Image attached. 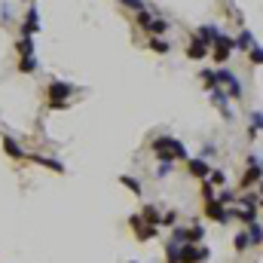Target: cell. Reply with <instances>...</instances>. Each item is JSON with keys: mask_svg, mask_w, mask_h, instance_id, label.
<instances>
[{"mask_svg": "<svg viewBox=\"0 0 263 263\" xmlns=\"http://www.w3.org/2000/svg\"><path fill=\"white\" fill-rule=\"evenodd\" d=\"M187 171H190L193 178H208V174H211V165H208L205 159H193V156H190V159H187Z\"/></svg>", "mask_w": 263, "mask_h": 263, "instance_id": "cell-12", "label": "cell"}, {"mask_svg": "<svg viewBox=\"0 0 263 263\" xmlns=\"http://www.w3.org/2000/svg\"><path fill=\"white\" fill-rule=\"evenodd\" d=\"M135 19H138V25L147 31L150 28V22H153V16H150V10H141V13H135Z\"/></svg>", "mask_w": 263, "mask_h": 263, "instance_id": "cell-21", "label": "cell"}, {"mask_svg": "<svg viewBox=\"0 0 263 263\" xmlns=\"http://www.w3.org/2000/svg\"><path fill=\"white\" fill-rule=\"evenodd\" d=\"M205 217H211L214 223H227L230 220V211L223 208L220 199H205Z\"/></svg>", "mask_w": 263, "mask_h": 263, "instance_id": "cell-6", "label": "cell"}, {"mask_svg": "<svg viewBox=\"0 0 263 263\" xmlns=\"http://www.w3.org/2000/svg\"><path fill=\"white\" fill-rule=\"evenodd\" d=\"M254 46V37H251V31H242L239 37H233V49H251Z\"/></svg>", "mask_w": 263, "mask_h": 263, "instance_id": "cell-16", "label": "cell"}, {"mask_svg": "<svg viewBox=\"0 0 263 263\" xmlns=\"http://www.w3.org/2000/svg\"><path fill=\"white\" fill-rule=\"evenodd\" d=\"M70 95H73V83L52 80L46 86V107L49 110H64V107H70Z\"/></svg>", "mask_w": 263, "mask_h": 263, "instance_id": "cell-2", "label": "cell"}, {"mask_svg": "<svg viewBox=\"0 0 263 263\" xmlns=\"http://www.w3.org/2000/svg\"><path fill=\"white\" fill-rule=\"evenodd\" d=\"M260 178H263V168H260V165H251V168L245 171V178H242L239 184H242V187H254V184H257Z\"/></svg>", "mask_w": 263, "mask_h": 263, "instance_id": "cell-15", "label": "cell"}, {"mask_svg": "<svg viewBox=\"0 0 263 263\" xmlns=\"http://www.w3.org/2000/svg\"><path fill=\"white\" fill-rule=\"evenodd\" d=\"M16 52H19V58L34 55V37H19V40H16Z\"/></svg>", "mask_w": 263, "mask_h": 263, "instance_id": "cell-13", "label": "cell"}, {"mask_svg": "<svg viewBox=\"0 0 263 263\" xmlns=\"http://www.w3.org/2000/svg\"><path fill=\"white\" fill-rule=\"evenodd\" d=\"M153 153H156V159L159 162H187L190 159V153H187V147L178 141V138H171V135H159V138H153Z\"/></svg>", "mask_w": 263, "mask_h": 263, "instance_id": "cell-1", "label": "cell"}, {"mask_svg": "<svg viewBox=\"0 0 263 263\" xmlns=\"http://www.w3.org/2000/svg\"><path fill=\"white\" fill-rule=\"evenodd\" d=\"M260 193H263V178H260Z\"/></svg>", "mask_w": 263, "mask_h": 263, "instance_id": "cell-28", "label": "cell"}, {"mask_svg": "<svg viewBox=\"0 0 263 263\" xmlns=\"http://www.w3.org/2000/svg\"><path fill=\"white\" fill-rule=\"evenodd\" d=\"M147 34H150V37L168 34V22H165V19H153V22H150V28H147Z\"/></svg>", "mask_w": 263, "mask_h": 263, "instance_id": "cell-18", "label": "cell"}, {"mask_svg": "<svg viewBox=\"0 0 263 263\" xmlns=\"http://www.w3.org/2000/svg\"><path fill=\"white\" fill-rule=\"evenodd\" d=\"M28 159H31L34 165H43V168H52V171L64 174V162H58V159H52V156H46V153H28Z\"/></svg>", "mask_w": 263, "mask_h": 263, "instance_id": "cell-8", "label": "cell"}, {"mask_svg": "<svg viewBox=\"0 0 263 263\" xmlns=\"http://www.w3.org/2000/svg\"><path fill=\"white\" fill-rule=\"evenodd\" d=\"M208 181H211V187H223V184H227V174H223V171H211Z\"/></svg>", "mask_w": 263, "mask_h": 263, "instance_id": "cell-24", "label": "cell"}, {"mask_svg": "<svg viewBox=\"0 0 263 263\" xmlns=\"http://www.w3.org/2000/svg\"><path fill=\"white\" fill-rule=\"evenodd\" d=\"M141 217H144L147 223H153V227H159V220H162V214H159V208H153V205H144V211H141Z\"/></svg>", "mask_w": 263, "mask_h": 263, "instance_id": "cell-17", "label": "cell"}, {"mask_svg": "<svg viewBox=\"0 0 263 263\" xmlns=\"http://www.w3.org/2000/svg\"><path fill=\"white\" fill-rule=\"evenodd\" d=\"M230 52H233V37H227V34H223L217 43H211V58H214L217 64L230 61Z\"/></svg>", "mask_w": 263, "mask_h": 263, "instance_id": "cell-5", "label": "cell"}, {"mask_svg": "<svg viewBox=\"0 0 263 263\" xmlns=\"http://www.w3.org/2000/svg\"><path fill=\"white\" fill-rule=\"evenodd\" d=\"M34 34H40V10L28 7L25 10V19L19 25V37H34Z\"/></svg>", "mask_w": 263, "mask_h": 263, "instance_id": "cell-3", "label": "cell"}, {"mask_svg": "<svg viewBox=\"0 0 263 263\" xmlns=\"http://www.w3.org/2000/svg\"><path fill=\"white\" fill-rule=\"evenodd\" d=\"M37 67H40V61H37V55H28V58H19V64H16V70H19V73H34Z\"/></svg>", "mask_w": 263, "mask_h": 263, "instance_id": "cell-14", "label": "cell"}, {"mask_svg": "<svg viewBox=\"0 0 263 263\" xmlns=\"http://www.w3.org/2000/svg\"><path fill=\"white\" fill-rule=\"evenodd\" d=\"M120 181H123V184H126V187H129V190H132V193H138V196H141V184H138V181H135V178H129V174H123V178H120Z\"/></svg>", "mask_w": 263, "mask_h": 263, "instance_id": "cell-23", "label": "cell"}, {"mask_svg": "<svg viewBox=\"0 0 263 263\" xmlns=\"http://www.w3.org/2000/svg\"><path fill=\"white\" fill-rule=\"evenodd\" d=\"M251 64H263V49L260 46H251Z\"/></svg>", "mask_w": 263, "mask_h": 263, "instance_id": "cell-25", "label": "cell"}, {"mask_svg": "<svg viewBox=\"0 0 263 263\" xmlns=\"http://www.w3.org/2000/svg\"><path fill=\"white\" fill-rule=\"evenodd\" d=\"M205 257H208V248H196L190 242H184L178 251V263H202Z\"/></svg>", "mask_w": 263, "mask_h": 263, "instance_id": "cell-4", "label": "cell"}, {"mask_svg": "<svg viewBox=\"0 0 263 263\" xmlns=\"http://www.w3.org/2000/svg\"><path fill=\"white\" fill-rule=\"evenodd\" d=\"M208 52H211V46H205L202 40H196V37H190V43H187V58H193V61H202V58H208Z\"/></svg>", "mask_w": 263, "mask_h": 263, "instance_id": "cell-9", "label": "cell"}, {"mask_svg": "<svg viewBox=\"0 0 263 263\" xmlns=\"http://www.w3.org/2000/svg\"><path fill=\"white\" fill-rule=\"evenodd\" d=\"M217 83H227V95H230V98H242V83H239L236 73H230V70H217Z\"/></svg>", "mask_w": 263, "mask_h": 263, "instance_id": "cell-7", "label": "cell"}, {"mask_svg": "<svg viewBox=\"0 0 263 263\" xmlns=\"http://www.w3.org/2000/svg\"><path fill=\"white\" fill-rule=\"evenodd\" d=\"M257 129H263V114H254V117H251V129H248V135L254 138V135H257Z\"/></svg>", "mask_w": 263, "mask_h": 263, "instance_id": "cell-22", "label": "cell"}, {"mask_svg": "<svg viewBox=\"0 0 263 263\" xmlns=\"http://www.w3.org/2000/svg\"><path fill=\"white\" fill-rule=\"evenodd\" d=\"M150 49H153V52H159V55H165L171 46H168V40H165V37H150Z\"/></svg>", "mask_w": 263, "mask_h": 263, "instance_id": "cell-19", "label": "cell"}, {"mask_svg": "<svg viewBox=\"0 0 263 263\" xmlns=\"http://www.w3.org/2000/svg\"><path fill=\"white\" fill-rule=\"evenodd\" d=\"M193 37H196V40H202L205 46H211V43H217V40H220L223 34H220V31H217L214 25H202V28H199V31H196Z\"/></svg>", "mask_w": 263, "mask_h": 263, "instance_id": "cell-11", "label": "cell"}, {"mask_svg": "<svg viewBox=\"0 0 263 263\" xmlns=\"http://www.w3.org/2000/svg\"><path fill=\"white\" fill-rule=\"evenodd\" d=\"M4 153H7L10 159H28V153L22 150V144H19L13 135H4Z\"/></svg>", "mask_w": 263, "mask_h": 263, "instance_id": "cell-10", "label": "cell"}, {"mask_svg": "<svg viewBox=\"0 0 263 263\" xmlns=\"http://www.w3.org/2000/svg\"><path fill=\"white\" fill-rule=\"evenodd\" d=\"M248 230H251V233H248V242H254V245L263 242V227H260V223H251Z\"/></svg>", "mask_w": 263, "mask_h": 263, "instance_id": "cell-20", "label": "cell"}, {"mask_svg": "<svg viewBox=\"0 0 263 263\" xmlns=\"http://www.w3.org/2000/svg\"><path fill=\"white\" fill-rule=\"evenodd\" d=\"M156 174H159V178H165V174H171V162H159V168H156Z\"/></svg>", "mask_w": 263, "mask_h": 263, "instance_id": "cell-27", "label": "cell"}, {"mask_svg": "<svg viewBox=\"0 0 263 263\" xmlns=\"http://www.w3.org/2000/svg\"><path fill=\"white\" fill-rule=\"evenodd\" d=\"M248 245H251V242H248V233H239V236H236V248L242 251V248H248Z\"/></svg>", "mask_w": 263, "mask_h": 263, "instance_id": "cell-26", "label": "cell"}]
</instances>
